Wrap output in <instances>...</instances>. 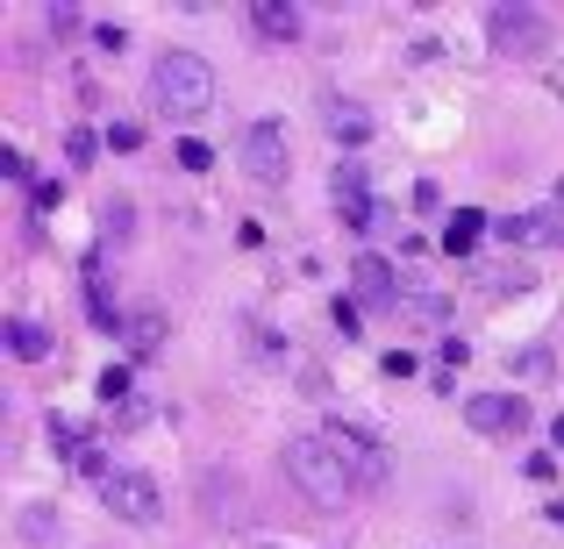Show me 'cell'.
I'll use <instances>...</instances> for the list:
<instances>
[{
	"mask_svg": "<svg viewBox=\"0 0 564 549\" xmlns=\"http://www.w3.org/2000/svg\"><path fill=\"white\" fill-rule=\"evenodd\" d=\"M286 479L301 485L307 507H322V514H344L350 493H358V479H350L344 457L329 450V436H293L286 442Z\"/></svg>",
	"mask_w": 564,
	"mask_h": 549,
	"instance_id": "6da1fadb",
	"label": "cell"
},
{
	"mask_svg": "<svg viewBox=\"0 0 564 549\" xmlns=\"http://www.w3.org/2000/svg\"><path fill=\"white\" fill-rule=\"evenodd\" d=\"M151 100L165 114H180V122H200L207 108H215V65L193 51H165L151 65Z\"/></svg>",
	"mask_w": 564,
	"mask_h": 549,
	"instance_id": "7a4b0ae2",
	"label": "cell"
},
{
	"mask_svg": "<svg viewBox=\"0 0 564 549\" xmlns=\"http://www.w3.org/2000/svg\"><path fill=\"white\" fill-rule=\"evenodd\" d=\"M322 436H329V450L344 457V471L358 479V493H379V485L393 479V464H386V442L372 436V428H358V421H329Z\"/></svg>",
	"mask_w": 564,
	"mask_h": 549,
	"instance_id": "3957f363",
	"label": "cell"
},
{
	"mask_svg": "<svg viewBox=\"0 0 564 549\" xmlns=\"http://www.w3.org/2000/svg\"><path fill=\"white\" fill-rule=\"evenodd\" d=\"M100 499H108V514L129 521V528H158V514H165V493H158L151 471H108V479H100Z\"/></svg>",
	"mask_w": 564,
	"mask_h": 549,
	"instance_id": "277c9868",
	"label": "cell"
},
{
	"mask_svg": "<svg viewBox=\"0 0 564 549\" xmlns=\"http://www.w3.org/2000/svg\"><path fill=\"white\" fill-rule=\"evenodd\" d=\"M486 36L500 57H543L551 51V22L536 8H486Z\"/></svg>",
	"mask_w": 564,
	"mask_h": 549,
	"instance_id": "5b68a950",
	"label": "cell"
},
{
	"mask_svg": "<svg viewBox=\"0 0 564 549\" xmlns=\"http://www.w3.org/2000/svg\"><path fill=\"white\" fill-rule=\"evenodd\" d=\"M243 172L258 186H279V179H286V122H250L243 129Z\"/></svg>",
	"mask_w": 564,
	"mask_h": 549,
	"instance_id": "8992f818",
	"label": "cell"
},
{
	"mask_svg": "<svg viewBox=\"0 0 564 549\" xmlns=\"http://www.w3.org/2000/svg\"><path fill=\"white\" fill-rule=\"evenodd\" d=\"M329 200H336V215H344V229H358V235L386 221V207H372V193H365V165H336Z\"/></svg>",
	"mask_w": 564,
	"mask_h": 549,
	"instance_id": "52a82bcc",
	"label": "cell"
},
{
	"mask_svg": "<svg viewBox=\"0 0 564 549\" xmlns=\"http://www.w3.org/2000/svg\"><path fill=\"white\" fill-rule=\"evenodd\" d=\"M465 421L479 428V436H500V428L529 421V399L522 393H479V399H465Z\"/></svg>",
	"mask_w": 564,
	"mask_h": 549,
	"instance_id": "ba28073f",
	"label": "cell"
},
{
	"mask_svg": "<svg viewBox=\"0 0 564 549\" xmlns=\"http://www.w3.org/2000/svg\"><path fill=\"white\" fill-rule=\"evenodd\" d=\"M350 286H358L365 307H393V264H386V257H358V264H350Z\"/></svg>",
	"mask_w": 564,
	"mask_h": 549,
	"instance_id": "9c48e42d",
	"label": "cell"
},
{
	"mask_svg": "<svg viewBox=\"0 0 564 549\" xmlns=\"http://www.w3.org/2000/svg\"><path fill=\"white\" fill-rule=\"evenodd\" d=\"M479 235H494V215H479V207H457L451 229H443V250H451V257H471V250H479Z\"/></svg>",
	"mask_w": 564,
	"mask_h": 549,
	"instance_id": "30bf717a",
	"label": "cell"
},
{
	"mask_svg": "<svg viewBox=\"0 0 564 549\" xmlns=\"http://www.w3.org/2000/svg\"><path fill=\"white\" fill-rule=\"evenodd\" d=\"M322 122H329V136L350 143V151H358V143H372V114H365L358 100H329V114H322Z\"/></svg>",
	"mask_w": 564,
	"mask_h": 549,
	"instance_id": "8fae6325",
	"label": "cell"
},
{
	"mask_svg": "<svg viewBox=\"0 0 564 549\" xmlns=\"http://www.w3.org/2000/svg\"><path fill=\"white\" fill-rule=\"evenodd\" d=\"M250 29H258L264 43H293V36H301V8H279V0H258V8H250Z\"/></svg>",
	"mask_w": 564,
	"mask_h": 549,
	"instance_id": "7c38bea8",
	"label": "cell"
},
{
	"mask_svg": "<svg viewBox=\"0 0 564 549\" xmlns=\"http://www.w3.org/2000/svg\"><path fill=\"white\" fill-rule=\"evenodd\" d=\"M100 399H108V407L122 414V421H143V399H137V378H129L122 364H108V371H100Z\"/></svg>",
	"mask_w": 564,
	"mask_h": 549,
	"instance_id": "4fadbf2b",
	"label": "cell"
},
{
	"mask_svg": "<svg viewBox=\"0 0 564 549\" xmlns=\"http://www.w3.org/2000/svg\"><path fill=\"white\" fill-rule=\"evenodd\" d=\"M122 343H129V358H158V350H165V315H129L122 321Z\"/></svg>",
	"mask_w": 564,
	"mask_h": 549,
	"instance_id": "5bb4252c",
	"label": "cell"
},
{
	"mask_svg": "<svg viewBox=\"0 0 564 549\" xmlns=\"http://www.w3.org/2000/svg\"><path fill=\"white\" fill-rule=\"evenodd\" d=\"M8 350L22 364H43V358H51V329H43V321H29V315H14L8 321Z\"/></svg>",
	"mask_w": 564,
	"mask_h": 549,
	"instance_id": "9a60e30c",
	"label": "cell"
},
{
	"mask_svg": "<svg viewBox=\"0 0 564 549\" xmlns=\"http://www.w3.org/2000/svg\"><path fill=\"white\" fill-rule=\"evenodd\" d=\"M494 243H508V250L514 243H543V235H536V215H500L494 221Z\"/></svg>",
	"mask_w": 564,
	"mask_h": 549,
	"instance_id": "2e32d148",
	"label": "cell"
},
{
	"mask_svg": "<svg viewBox=\"0 0 564 549\" xmlns=\"http://www.w3.org/2000/svg\"><path fill=\"white\" fill-rule=\"evenodd\" d=\"M22 528H29V542H65V521H51V514H36V507L22 514Z\"/></svg>",
	"mask_w": 564,
	"mask_h": 549,
	"instance_id": "e0dca14e",
	"label": "cell"
},
{
	"mask_svg": "<svg viewBox=\"0 0 564 549\" xmlns=\"http://www.w3.org/2000/svg\"><path fill=\"white\" fill-rule=\"evenodd\" d=\"M494 293H529V264H494Z\"/></svg>",
	"mask_w": 564,
	"mask_h": 549,
	"instance_id": "ac0fdd59",
	"label": "cell"
},
{
	"mask_svg": "<svg viewBox=\"0 0 564 549\" xmlns=\"http://www.w3.org/2000/svg\"><path fill=\"white\" fill-rule=\"evenodd\" d=\"M172 157H180V172H207V165H215V151H207L200 136H186V143H180Z\"/></svg>",
	"mask_w": 564,
	"mask_h": 549,
	"instance_id": "d6986e66",
	"label": "cell"
},
{
	"mask_svg": "<svg viewBox=\"0 0 564 549\" xmlns=\"http://www.w3.org/2000/svg\"><path fill=\"white\" fill-rule=\"evenodd\" d=\"M94 151H100V136H94V129H72V143H65V157H72V165H86Z\"/></svg>",
	"mask_w": 564,
	"mask_h": 549,
	"instance_id": "ffe728a7",
	"label": "cell"
},
{
	"mask_svg": "<svg viewBox=\"0 0 564 549\" xmlns=\"http://www.w3.org/2000/svg\"><path fill=\"white\" fill-rule=\"evenodd\" d=\"M137 143H143L137 122H115V129H108V151H137Z\"/></svg>",
	"mask_w": 564,
	"mask_h": 549,
	"instance_id": "44dd1931",
	"label": "cell"
},
{
	"mask_svg": "<svg viewBox=\"0 0 564 549\" xmlns=\"http://www.w3.org/2000/svg\"><path fill=\"white\" fill-rule=\"evenodd\" d=\"M29 200H36V215H51V207L65 200V186H57V179H36V193H29Z\"/></svg>",
	"mask_w": 564,
	"mask_h": 549,
	"instance_id": "7402d4cb",
	"label": "cell"
},
{
	"mask_svg": "<svg viewBox=\"0 0 564 549\" xmlns=\"http://www.w3.org/2000/svg\"><path fill=\"white\" fill-rule=\"evenodd\" d=\"M536 235H543V243H564V207H551V215H536Z\"/></svg>",
	"mask_w": 564,
	"mask_h": 549,
	"instance_id": "603a6c76",
	"label": "cell"
},
{
	"mask_svg": "<svg viewBox=\"0 0 564 549\" xmlns=\"http://www.w3.org/2000/svg\"><path fill=\"white\" fill-rule=\"evenodd\" d=\"M379 364H386V378H414V358H408V350H386Z\"/></svg>",
	"mask_w": 564,
	"mask_h": 549,
	"instance_id": "cb8c5ba5",
	"label": "cell"
},
{
	"mask_svg": "<svg viewBox=\"0 0 564 549\" xmlns=\"http://www.w3.org/2000/svg\"><path fill=\"white\" fill-rule=\"evenodd\" d=\"M329 315H336V329H344V343H350V336H358V307H350V300H336Z\"/></svg>",
	"mask_w": 564,
	"mask_h": 549,
	"instance_id": "d4e9b609",
	"label": "cell"
},
{
	"mask_svg": "<svg viewBox=\"0 0 564 549\" xmlns=\"http://www.w3.org/2000/svg\"><path fill=\"white\" fill-rule=\"evenodd\" d=\"M543 514H551V521H557V528H564V499H551V507H543Z\"/></svg>",
	"mask_w": 564,
	"mask_h": 549,
	"instance_id": "484cf974",
	"label": "cell"
},
{
	"mask_svg": "<svg viewBox=\"0 0 564 549\" xmlns=\"http://www.w3.org/2000/svg\"><path fill=\"white\" fill-rule=\"evenodd\" d=\"M551 442H557V450H564V414H557V421H551Z\"/></svg>",
	"mask_w": 564,
	"mask_h": 549,
	"instance_id": "4316f807",
	"label": "cell"
}]
</instances>
